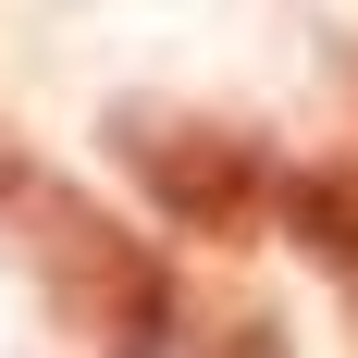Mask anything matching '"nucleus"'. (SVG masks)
<instances>
[{
  "mask_svg": "<svg viewBox=\"0 0 358 358\" xmlns=\"http://www.w3.org/2000/svg\"><path fill=\"white\" fill-rule=\"evenodd\" d=\"M111 161L136 173V198L173 235H210V248H248L259 210L285 198V173L259 161L248 124H210V111H161V99H124L111 111Z\"/></svg>",
  "mask_w": 358,
  "mask_h": 358,
  "instance_id": "2",
  "label": "nucleus"
},
{
  "mask_svg": "<svg viewBox=\"0 0 358 358\" xmlns=\"http://www.w3.org/2000/svg\"><path fill=\"white\" fill-rule=\"evenodd\" d=\"M272 222L296 235V259H309V272L346 296V322H358V173H346V161H309V173H285Z\"/></svg>",
  "mask_w": 358,
  "mask_h": 358,
  "instance_id": "3",
  "label": "nucleus"
},
{
  "mask_svg": "<svg viewBox=\"0 0 358 358\" xmlns=\"http://www.w3.org/2000/svg\"><path fill=\"white\" fill-rule=\"evenodd\" d=\"M25 185H37V161H25L13 136H0V222H13V198H25Z\"/></svg>",
  "mask_w": 358,
  "mask_h": 358,
  "instance_id": "5",
  "label": "nucleus"
},
{
  "mask_svg": "<svg viewBox=\"0 0 358 358\" xmlns=\"http://www.w3.org/2000/svg\"><path fill=\"white\" fill-rule=\"evenodd\" d=\"M185 358H296L272 309H222V322H185Z\"/></svg>",
  "mask_w": 358,
  "mask_h": 358,
  "instance_id": "4",
  "label": "nucleus"
},
{
  "mask_svg": "<svg viewBox=\"0 0 358 358\" xmlns=\"http://www.w3.org/2000/svg\"><path fill=\"white\" fill-rule=\"evenodd\" d=\"M13 248H25L37 296H50V322H62L87 358H185V285H173V259L148 248L124 210H99L87 185L37 173L25 198H13Z\"/></svg>",
  "mask_w": 358,
  "mask_h": 358,
  "instance_id": "1",
  "label": "nucleus"
}]
</instances>
